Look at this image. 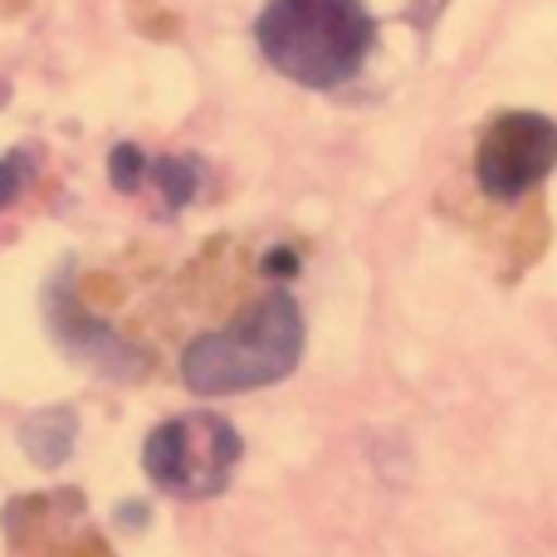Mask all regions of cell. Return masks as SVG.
I'll list each match as a JSON object with an SVG mask.
<instances>
[{
	"label": "cell",
	"mask_w": 557,
	"mask_h": 557,
	"mask_svg": "<svg viewBox=\"0 0 557 557\" xmlns=\"http://www.w3.org/2000/svg\"><path fill=\"white\" fill-rule=\"evenodd\" d=\"M147 157L137 152L133 143H123V147H113V157H108V172H113V186L117 191H137V182L147 176Z\"/></svg>",
	"instance_id": "7"
},
{
	"label": "cell",
	"mask_w": 557,
	"mask_h": 557,
	"mask_svg": "<svg viewBox=\"0 0 557 557\" xmlns=\"http://www.w3.org/2000/svg\"><path fill=\"white\" fill-rule=\"evenodd\" d=\"M255 39L284 78L304 88H343L372 54L376 25L362 0H270Z\"/></svg>",
	"instance_id": "2"
},
{
	"label": "cell",
	"mask_w": 557,
	"mask_h": 557,
	"mask_svg": "<svg viewBox=\"0 0 557 557\" xmlns=\"http://www.w3.org/2000/svg\"><path fill=\"white\" fill-rule=\"evenodd\" d=\"M74 435H78L74 411H64V406H49V411H39L35 421H25V431H20V445H25V455L35 465H45V470H59V465L69 460V450H74Z\"/></svg>",
	"instance_id": "5"
},
{
	"label": "cell",
	"mask_w": 557,
	"mask_h": 557,
	"mask_svg": "<svg viewBox=\"0 0 557 557\" xmlns=\"http://www.w3.org/2000/svg\"><path fill=\"white\" fill-rule=\"evenodd\" d=\"M25 172H29V157L25 152L0 157V211H5V206L20 196V186H25Z\"/></svg>",
	"instance_id": "8"
},
{
	"label": "cell",
	"mask_w": 557,
	"mask_h": 557,
	"mask_svg": "<svg viewBox=\"0 0 557 557\" xmlns=\"http://www.w3.org/2000/svg\"><path fill=\"white\" fill-rule=\"evenodd\" d=\"M235 465H240V435L231 421L211 411L176 416V421L157 425L143 445V470L172 499H211L231 484Z\"/></svg>",
	"instance_id": "3"
},
{
	"label": "cell",
	"mask_w": 557,
	"mask_h": 557,
	"mask_svg": "<svg viewBox=\"0 0 557 557\" xmlns=\"http://www.w3.org/2000/svg\"><path fill=\"white\" fill-rule=\"evenodd\" d=\"M304 357V313L294 294L270 284L231 323L206 327L182 352V386L196 396H235L284 382Z\"/></svg>",
	"instance_id": "1"
},
{
	"label": "cell",
	"mask_w": 557,
	"mask_h": 557,
	"mask_svg": "<svg viewBox=\"0 0 557 557\" xmlns=\"http://www.w3.org/2000/svg\"><path fill=\"white\" fill-rule=\"evenodd\" d=\"M557 166V123L543 113H499L474 147V182L490 201H519Z\"/></svg>",
	"instance_id": "4"
},
{
	"label": "cell",
	"mask_w": 557,
	"mask_h": 557,
	"mask_svg": "<svg viewBox=\"0 0 557 557\" xmlns=\"http://www.w3.org/2000/svg\"><path fill=\"white\" fill-rule=\"evenodd\" d=\"M147 176H152V186L166 196L172 211H182V206L201 191V162H191V157H157V162L147 166Z\"/></svg>",
	"instance_id": "6"
}]
</instances>
